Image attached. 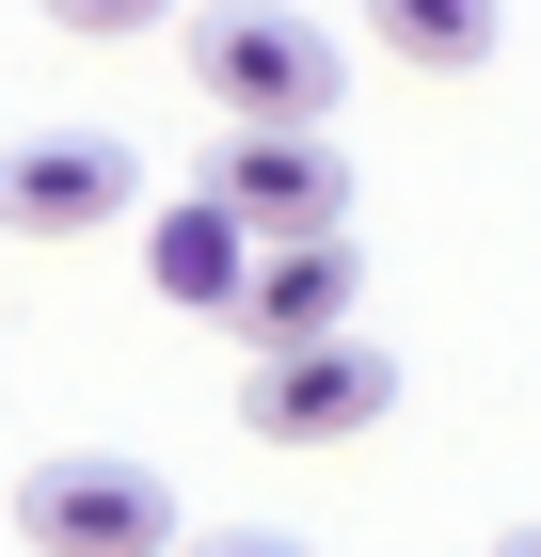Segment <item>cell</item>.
<instances>
[{
    "label": "cell",
    "mask_w": 541,
    "mask_h": 557,
    "mask_svg": "<svg viewBox=\"0 0 541 557\" xmlns=\"http://www.w3.org/2000/svg\"><path fill=\"white\" fill-rule=\"evenodd\" d=\"M192 81L223 96V128H319L351 64H334V33L303 0H208L192 16Z\"/></svg>",
    "instance_id": "cell-1"
},
{
    "label": "cell",
    "mask_w": 541,
    "mask_h": 557,
    "mask_svg": "<svg viewBox=\"0 0 541 557\" xmlns=\"http://www.w3.org/2000/svg\"><path fill=\"white\" fill-rule=\"evenodd\" d=\"M382 414H398V367L351 350V319L334 335H255V367H239V430L255 446H351Z\"/></svg>",
    "instance_id": "cell-2"
},
{
    "label": "cell",
    "mask_w": 541,
    "mask_h": 557,
    "mask_svg": "<svg viewBox=\"0 0 541 557\" xmlns=\"http://www.w3.org/2000/svg\"><path fill=\"white\" fill-rule=\"evenodd\" d=\"M16 542L33 557H175V478H144V462H33L16 478Z\"/></svg>",
    "instance_id": "cell-3"
},
{
    "label": "cell",
    "mask_w": 541,
    "mask_h": 557,
    "mask_svg": "<svg viewBox=\"0 0 541 557\" xmlns=\"http://www.w3.org/2000/svg\"><path fill=\"white\" fill-rule=\"evenodd\" d=\"M127 191H144V160H127L112 128H33V144H0V223H16V239L127 223Z\"/></svg>",
    "instance_id": "cell-4"
},
{
    "label": "cell",
    "mask_w": 541,
    "mask_h": 557,
    "mask_svg": "<svg viewBox=\"0 0 541 557\" xmlns=\"http://www.w3.org/2000/svg\"><path fill=\"white\" fill-rule=\"evenodd\" d=\"M208 191L255 223V239H271V223H351V160H334L319 128H239L208 160Z\"/></svg>",
    "instance_id": "cell-5"
},
{
    "label": "cell",
    "mask_w": 541,
    "mask_h": 557,
    "mask_svg": "<svg viewBox=\"0 0 541 557\" xmlns=\"http://www.w3.org/2000/svg\"><path fill=\"white\" fill-rule=\"evenodd\" d=\"M223 319H239V335H334V319H351V239H334V223H271L239 256V302H223Z\"/></svg>",
    "instance_id": "cell-6"
},
{
    "label": "cell",
    "mask_w": 541,
    "mask_h": 557,
    "mask_svg": "<svg viewBox=\"0 0 541 557\" xmlns=\"http://www.w3.org/2000/svg\"><path fill=\"white\" fill-rule=\"evenodd\" d=\"M239 256H255V223L223 208V191L175 208V223H144V287H160V302H208V319H223V302H239Z\"/></svg>",
    "instance_id": "cell-7"
},
{
    "label": "cell",
    "mask_w": 541,
    "mask_h": 557,
    "mask_svg": "<svg viewBox=\"0 0 541 557\" xmlns=\"http://www.w3.org/2000/svg\"><path fill=\"white\" fill-rule=\"evenodd\" d=\"M367 33L398 64H430V81H478L494 64V0H367Z\"/></svg>",
    "instance_id": "cell-8"
},
{
    "label": "cell",
    "mask_w": 541,
    "mask_h": 557,
    "mask_svg": "<svg viewBox=\"0 0 541 557\" xmlns=\"http://www.w3.org/2000/svg\"><path fill=\"white\" fill-rule=\"evenodd\" d=\"M175 0H48V33H81V48H127V33H160Z\"/></svg>",
    "instance_id": "cell-9"
},
{
    "label": "cell",
    "mask_w": 541,
    "mask_h": 557,
    "mask_svg": "<svg viewBox=\"0 0 541 557\" xmlns=\"http://www.w3.org/2000/svg\"><path fill=\"white\" fill-rule=\"evenodd\" d=\"M192 557H303V542H271V525H239V542H192Z\"/></svg>",
    "instance_id": "cell-10"
},
{
    "label": "cell",
    "mask_w": 541,
    "mask_h": 557,
    "mask_svg": "<svg viewBox=\"0 0 541 557\" xmlns=\"http://www.w3.org/2000/svg\"><path fill=\"white\" fill-rule=\"evenodd\" d=\"M494 557H541V525H509V542H494Z\"/></svg>",
    "instance_id": "cell-11"
}]
</instances>
